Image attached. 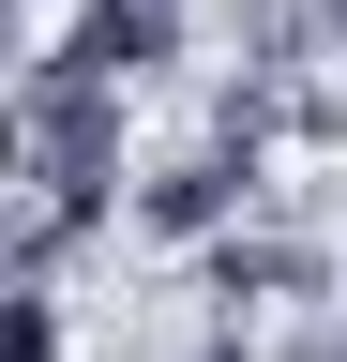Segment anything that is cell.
I'll list each match as a JSON object with an SVG mask.
<instances>
[{
  "label": "cell",
  "instance_id": "cell-1",
  "mask_svg": "<svg viewBox=\"0 0 347 362\" xmlns=\"http://www.w3.org/2000/svg\"><path fill=\"white\" fill-rule=\"evenodd\" d=\"M272 181H287V166L227 151V136H166V151H136V197H121V226H136L151 257H211L227 226H257V211H272Z\"/></svg>",
  "mask_w": 347,
  "mask_h": 362
},
{
  "label": "cell",
  "instance_id": "cell-2",
  "mask_svg": "<svg viewBox=\"0 0 347 362\" xmlns=\"http://www.w3.org/2000/svg\"><path fill=\"white\" fill-rule=\"evenodd\" d=\"M182 362H257V317H196V332H182Z\"/></svg>",
  "mask_w": 347,
  "mask_h": 362
},
{
  "label": "cell",
  "instance_id": "cell-3",
  "mask_svg": "<svg viewBox=\"0 0 347 362\" xmlns=\"http://www.w3.org/2000/svg\"><path fill=\"white\" fill-rule=\"evenodd\" d=\"M287 362H347V302H317V317H302V332H287Z\"/></svg>",
  "mask_w": 347,
  "mask_h": 362
},
{
  "label": "cell",
  "instance_id": "cell-4",
  "mask_svg": "<svg viewBox=\"0 0 347 362\" xmlns=\"http://www.w3.org/2000/svg\"><path fill=\"white\" fill-rule=\"evenodd\" d=\"M317 45H332V61H347V0H317Z\"/></svg>",
  "mask_w": 347,
  "mask_h": 362
}]
</instances>
